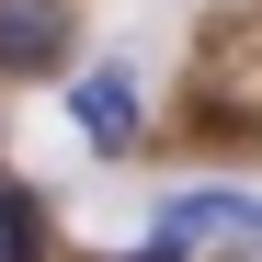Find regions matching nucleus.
Segmentation results:
<instances>
[{"mask_svg":"<svg viewBox=\"0 0 262 262\" xmlns=\"http://www.w3.org/2000/svg\"><path fill=\"white\" fill-rule=\"evenodd\" d=\"M228 239H262V194H239V228H228Z\"/></svg>","mask_w":262,"mask_h":262,"instance_id":"39448f33","label":"nucleus"},{"mask_svg":"<svg viewBox=\"0 0 262 262\" xmlns=\"http://www.w3.org/2000/svg\"><path fill=\"white\" fill-rule=\"evenodd\" d=\"M205 262H262V239H228V251H205Z\"/></svg>","mask_w":262,"mask_h":262,"instance_id":"423d86ee","label":"nucleus"},{"mask_svg":"<svg viewBox=\"0 0 262 262\" xmlns=\"http://www.w3.org/2000/svg\"><path fill=\"white\" fill-rule=\"evenodd\" d=\"M80 12L69 0H0V80H69Z\"/></svg>","mask_w":262,"mask_h":262,"instance_id":"f257e3e1","label":"nucleus"},{"mask_svg":"<svg viewBox=\"0 0 262 262\" xmlns=\"http://www.w3.org/2000/svg\"><path fill=\"white\" fill-rule=\"evenodd\" d=\"M0 262H46V216L23 183H0Z\"/></svg>","mask_w":262,"mask_h":262,"instance_id":"7ed1b4c3","label":"nucleus"},{"mask_svg":"<svg viewBox=\"0 0 262 262\" xmlns=\"http://www.w3.org/2000/svg\"><path fill=\"white\" fill-rule=\"evenodd\" d=\"M69 114H80V137H92L103 160H125L148 137V103H137V69H80L69 80Z\"/></svg>","mask_w":262,"mask_h":262,"instance_id":"f03ea898","label":"nucleus"},{"mask_svg":"<svg viewBox=\"0 0 262 262\" xmlns=\"http://www.w3.org/2000/svg\"><path fill=\"white\" fill-rule=\"evenodd\" d=\"M103 262H194V239H171V228H148L137 251H103Z\"/></svg>","mask_w":262,"mask_h":262,"instance_id":"20e7f679","label":"nucleus"}]
</instances>
